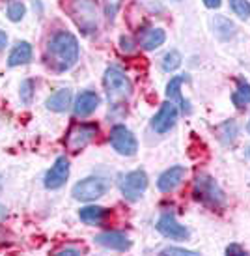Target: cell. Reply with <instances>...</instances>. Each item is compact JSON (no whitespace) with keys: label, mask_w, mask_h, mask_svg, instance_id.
<instances>
[{"label":"cell","mask_w":250,"mask_h":256,"mask_svg":"<svg viewBox=\"0 0 250 256\" xmlns=\"http://www.w3.org/2000/svg\"><path fill=\"white\" fill-rule=\"evenodd\" d=\"M79 60V42L67 30H60L50 38L45 49V62L52 72H69Z\"/></svg>","instance_id":"1"},{"label":"cell","mask_w":250,"mask_h":256,"mask_svg":"<svg viewBox=\"0 0 250 256\" xmlns=\"http://www.w3.org/2000/svg\"><path fill=\"white\" fill-rule=\"evenodd\" d=\"M62 6L82 34L90 36L93 32H97L99 28L97 0H62Z\"/></svg>","instance_id":"2"},{"label":"cell","mask_w":250,"mask_h":256,"mask_svg":"<svg viewBox=\"0 0 250 256\" xmlns=\"http://www.w3.org/2000/svg\"><path fill=\"white\" fill-rule=\"evenodd\" d=\"M194 198L200 204L211 208V210H219L226 204V196L219 184L215 182L208 174H196L194 180Z\"/></svg>","instance_id":"3"},{"label":"cell","mask_w":250,"mask_h":256,"mask_svg":"<svg viewBox=\"0 0 250 256\" xmlns=\"http://www.w3.org/2000/svg\"><path fill=\"white\" fill-rule=\"evenodd\" d=\"M103 84H105V90H107V96L110 101H123L129 100L131 94H133V84L125 73L116 68V66H110L105 72V78H103Z\"/></svg>","instance_id":"4"},{"label":"cell","mask_w":250,"mask_h":256,"mask_svg":"<svg viewBox=\"0 0 250 256\" xmlns=\"http://www.w3.org/2000/svg\"><path fill=\"white\" fill-rule=\"evenodd\" d=\"M108 184L105 178H99V176H90V178L80 180L79 184L73 187V198L80 200V202H92V200H97L101 196H105L108 191Z\"/></svg>","instance_id":"5"},{"label":"cell","mask_w":250,"mask_h":256,"mask_svg":"<svg viewBox=\"0 0 250 256\" xmlns=\"http://www.w3.org/2000/svg\"><path fill=\"white\" fill-rule=\"evenodd\" d=\"M97 126L95 124H75L69 131H67V136H65V148L69 150L71 154H77L80 150H84L88 144L92 142L95 135H97Z\"/></svg>","instance_id":"6"},{"label":"cell","mask_w":250,"mask_h":256,"mask_svg":"<svg viewBox=\"0 0 250 256\" xmlns=\"http://www.w3.org/2000/svg\"><path fill=\"white\" fill-rule=\"evenodd\" d=\"M120 189L122 194L131 202L140 200V196L144 194V191L148 189V176L144 170H133L123 174L120 180Z\"/></svg>","instance_id":"7"},{"label":"cell","mask_w":250,"mask_h":256,"mask_svg":"<svg viewBox=\"0 0 250 256\" xmlns=\"http://www.w3.org/2000/svg\"><path fill=\"white\" fill-rule=\"evenodd\" d=\"M110 144L120 156L127 157L135 156L136 150H138V142H136L135 135L125 126H114L110 129Z\"/></svg>","instance_id":"8"},{"label":"cell","mask_w":250,"mask_h":256,"mask_svg":"<svg viewBox=\"0 0 250 256\" xmlns=\"http://www.w3.org/2000/svg\"><path fill=\"white\" fill-rule=\"evenodd\" d=\"M176 122H178V107L174 101H166L151 118V129L159 135H165L176 126Z\"/></svg>","instance_id":"9"},{"label":"cell","mask_w":250,"mask_h":256,"mask_svg":"<svg viewBox=\"0 0 250 256\" xmlns=\"http://www.w3.org/2000/svg\"><path fill=\"white\" fill-rule=\"evenodd\" d=\"M157 230L161 234L168 238V240H176V242H183L189 238V230L183 224H179L178 219L172 214H163L157 220Z\"/></svg>","instance_id":"10"},{"label":"cell","mask_w":250,"mask_h":256,"mask_svg":"<svg viewBox=\"0 0 250 256\" xmlns=\"http://www.w3.org/2000/svg\"><path fill=\"white\" fill-rule=\"evenodd\" d=\"M69 178V161L67 157H58L54 164L45 174V187L47 189H60Z\"/></svg>","instance_id":"11"},{"label":"cell","mask_w":250,"mask_h":256,"mask_svg":"<svg viewBox=\"0 0 250 256\" xmlns=\"http://www.w3.org/2000/svg\"><path fill=\"white\" fill-rule=\"evenodd\" d=\"M93 243L110 250H127L131 247V240L123 232H118V230H108V232L97 234L93 238Z\"/></svg>","instance_id":"12"},{"label":"cell","mask_w":250,"mask_h":256,"mask_svg":"<svg viewBox=\"0 0 250 256\" xmlns=\"http://www.w3.org/2000/svg\"><path fill=\"white\" fill-rule=\"evenodd\" d=\"M101 103V98L97 94L93 92V90H84V92L79 94V98L75 101V116L77 118H86V116H90L92 112H95V108L99 107Z\"/></svg>","instance_id":"13"},{"label":"cell","mask_w":250,"mask_h":256,"mask_svg":"<svg viewBox=\"0 0 250 256\" xmlns=\"http://www.w3.org/2000/svg\"><path fill=\"white\" fill-rule=\"evenodd\" d=\"M185 166L181 164H176V166H170L168 170H165L157 180V189L161 192H170L178 187L183 178H185Z\"/></svg>","instance_id":"14"},{"label":"cell","mask_w":250,"mask_h":256,"mask_svg":"<svg viewBox=\"0 0 250 256\" xmlns=\"http://www.w3.org/2000/svg\"><path fill=\"white\" fill-rule=\"evenodd\" d=\"M166 42V34L163 28H144L138 32V45L146 50L159 49Z\"/></svg>","instance_id":"15"},{"label":"cell","mask_w":250,"mask_h":256,"mask_svg":"<svg viewBox=\"0 0 250 256\" xmlns=\"http://www.w3.org/2000/svg\"><path fill=\"white\" fill-rule=\"evenodd\" d=\"M189 77L187 75H178V77L170 78V82L166 84V98L168 101H176L178 105H181V110L183 112H191V107L183 98H181V84L187 82Z\"/></svg>","instance_id":"16"},{"label":"cell","mask_w":250,"mask_h":256,"mask_svg":"<svg viewBox=\"0 0 250 256\" xmlns=\"http://www.w3.org/2000/svg\"><path fill=\"white\" fill-rule=\"evenodd\" d=\"M30 60H32V45L28 42H19L7 56V66L17 68V66L28 64Z\"/></svg>","instance_id":"17"},{"label":"cell","mask_w":250,"mask_h":256,"mask_svg":"<svg viewBox=\"0 0 250 256\" xmlns=\"http://www.w3.org/2000/svg\"><path fill=\"white\" fill-rule=\"evenodd\" d=\"M71 100H73V94L69 88H62L50 96L47 100V108L49 110H54V112H65L67 108L71 107Z\"/></svg>","instance_id":"18"},{"label":"cell","mask_w":250,"mask_h":256,"mask_svg":"<svg viewBox=\"0 0 250 256\" xmlns=\"http://www.w3.org/2000/svg\"><path fill=\"white\" fill-rule=\"evenodd\" d=\"M79 217L82 222H86V224L99 226L101 222L107 219V210L101 206H86L79 212Z\"/></svg>","instance_id":"19"},{"label":"cell","mask_w":250,"mask_h":256,"mask_svg":"<svg viewBox=\"0 0 250 256\" xmlns=\"http://www.w3.org/2000/svg\"><path fill=\"white\" fill-rule=\"evenodd\" d=\"M213 26H215V34L219 40L222 42H228L230 38L236 36V26H234V22L226 19V17H215L213 19Z\"/></svg>","instance_id":"20"},{"label":"cell","mask_w":250,"mask_h":256,"mask_svg":"<svg viewBox=\"0 0 250 256\" xmlns=\"http://www.w3.org/2000/svg\"><path fill=\"white\" fill-rule=\"evenodd\" d=\"M232 101L237 108H245L250 103V84L243 78L237 80V90L232 94Z\"/></svg>","instance_id":"21"},{"label":"cell","mask_w":250,"mask_h":256,"mask_svg":"<svg viewBox=\"0 0 250 256\" xmlns=\"http://www.w3.org/2000/svg\"><path fill=\"white\" fill-rule=\"evenodd\" d=\"M217 133H219V138H221L222 142L230 144L236 140L237 133H239V128H237V124L234 120H228L217 128Z\"/></svg>","instance_id":"22"},{"label":"cell","mask_w":250,"mask_h":256,"mask_svg":"<svg viewBox=\"0 0 250 256\" xmlns=\"http://www.w3.org/2000/svg\"><path fill=\"white\" fill-rule=\"evenodd\" d=\"M181 66V54L178 50H170L163 56V70L165 72H176Z\"/></svg>","instance_id":"23"},{"label":"cell","mask_w":250,"mask_h":256,"mask_svg":"<svg viewBox=\"0 0 250 256\" xmlns=\"http://www.w3.org/2000/svg\"><path fill=\"white\" fill-rule=\"evenodd\" d=\"M230 8H232V12H234L239 19H249L250 17L249 0H230Z\"/></svg>","instance_id":"24"},{"label":"cell","mask_w":250,"mask_h":256,"mask_svg":"<svg viewBox=\"0 0 250 256\" xmlns=\"http://www.w3.org/2000/svg\"><path fill=\"white\" fill-rule=\"evenodd\" d=\"M24 14H26V8H24V4L22 2H17V0H13V2H9V6H7V19L9 21H21L22 17H24Z\"/></svg>","instance_id":"25"},{"label":"cell","mask_w":250,"mask_h":256,"mask_svg":"<svg viewBox=\"0 0 250 256\" xmlns=\"http://www.w3.org/2000/svg\"><path fill=\"white\" fill-rule=\"evenodd\" d=\"M105 2V14H107L108 21H114V17L118 15L120 8H122L123 0H103Z\"/></svg>","instance_id":"26"},{"label":"cell","mask_w":250,"mask_h":256,"mask_svg":"<svg viewBox=\"0 0 250 256\" xmlns=\"http://www.w3.org/2000/svg\"><path fill=\"white\" fill-rule=\"evenodd\" d=\"M32 94H34V80L32 78H26L21 84V101L30 105L32 103Z\"/></svg>","instance_id":"27"},{"label":"cell","mask_w":250,"mask_h":256,"mask_svg":"<svg viewBox=\"0 0 250 256\" xmlns=\"http://www.w3.org/2000/svg\"><path fill=\"white\" fill-rule=\"evenodd\" d=\"M161 254H178V256H196L198 252L194 250H187V249H179V247H166V249L161 250Z\"/></svg>","instance_id":"28"},{"label":"cell","mask_w":250,"mask_h":256,"mask_svg":"<svg viewBox=\"0 0 250 256\" xmlns=\"http://www.w3.org/2000/svg\"><path fill=\"white\" fill-rule=\"evenodd\" d=\"M54 254L56 256H65V254H69V256H77V254H82V249H79V247H62V249H56L54 250Z\"/></svg>","instance_id":"29"},{"label":"cell","mask_w":250,"mask_h":256,"mask_svg":"<svg viewBox=\"0 0 250 256\" xmlns=\"http://www.w3.org/2000/svg\"><path fill=\"white\" fill-rule=\"evenodd\" d=\"M120 47H122L123 52H133V50L136 49V47H135V42H133L131 38H125V36H123L122 40H120Z\"/></svg>","instance_id":"30"},{"label":"cell","mask_w":250,"mask_h":256,"mask_svg":"<svg viewBox=\"0 0 250 256\" xmlns=\"http://www.w3.org/2000/svg\"><path fill=\"white\" fill-rule=\"evenodd\" d=\"M226 252H228V254H234V256H245L247 254V250H245L241 245H237V243L228 245V247H226Z\"/></svg>","instance_id":"31"},{"label":"cell","mask_w":250,"mask_h":256,"mask_svg":"<svg viewBox=\"0 0 250 256\" xmlns=\"http://www.w3.org/2000/svg\"><path fill=\"white\" fill-rule=\"evenodd\" d=\"M204 4L208 8H211V10H217V8H221L222 0H204Z\"/></svg>","instance_id":"32"},{"label":"cell","mask_w":250,"mask_h":256,"mask_svg":"<svg viewBox=\"0 0 250 256\" xmlns=\"http://www.w3.org/2000/svg\"><path fill=\"white\" fill-rule=\"evenodd\" d=\"M7 43V36H6V32H0V49L4 47Z\"/></svg>","instance_id":"33"},{"label":"cell","mask_w":250,"mask_h":256,"mask_svg":"<svg viewBox=\"0 0 250 256\" xmlns=\"http://www.w3.org/2000/svg\"><path fill=\"white\" fill-rule=\"evenodd\" d=\"M249 131H250V122H249Z\"/></svg>","instance_id":"34"}]
</instances>
